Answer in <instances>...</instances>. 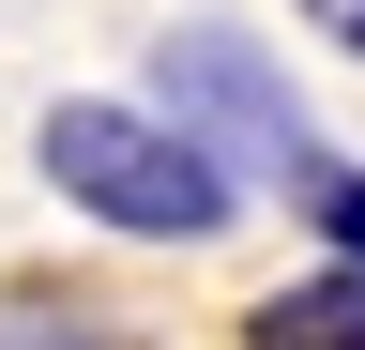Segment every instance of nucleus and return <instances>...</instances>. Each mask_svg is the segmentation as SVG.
Instances as JSON below:
<instances>
[{
  "mask_svg": "<svg viewBox=\"0 0 365 350\" xmlns=\"http://www.w3.org/2000/svg\"><path fill=\"white\" fill-rule=\"evenodd\" d=\"M289 198H304V229L335 244V274H365V168H335V153H319V168H304Z\"/></svg>",
  "mask_w": 365,
  "mask_h": 350,
  "instance_id": "39448f33",
  "label": "nucleus"
},
{
  "mask_svg": "<svg viewBox=\"0 0 365 350\" xmlns=\"http://www.w3.org/2000/svg\"><path fill=\"white\" fill-rule=\"evenodd\" d=\"M244 350H365V274H289L274 304H244Z\"/></svg>",
  "mask_w": 365,
  "mask_h": 350,
  "instance_id": "7ed1b4c3",
  "label": "nucleus"
},
{
  "mask_svg": "<svg viewBox=\"0 0 365 350\" xmlns=\"http://www.w3.org/2000/svg\"><path fill=\"white\" fill-rule=\"evenodd\" d=\"M31 153H46V183H61L91 229H122V244H213L228 213V168L182 138V122H153V107H107V92H76V107H46L31 122Z\"/></svg>",
  "mask_w": 365,
  "mask_h": 350,
  "instance_id": "f257e3e1",
  "label": "nucleus"
},
{
  "mask_svg": "<svg viewBox=\"0 0 365 350\" xmlns=\"http://www.w3.org/2000/svg\"><path fill=\"white\" fill-rule=\"evenodd\" d=\"M168 122L228 168V183H244V168L304 183V168H319V153H304V107L274 92V61L244 46V31H182V46H168Z\"/></svg>",
  "mask_w": 365,
  "mask_h": 350,
  "instance_id": "f03ea898",
  "label": "nucleus"
},
{
  "mask_svg": "<svg viewBox=\"0 0 365 350\" xmlns=\"http://www.w3.org/2000/svg\"><path fill=\"white\" fill-rule=\"evenodd\" d=\"M0 350H153L122 320V304H76V289H31V304H0Z\"/></svg>",
  "mask_w": 365,
  "mask_h": 350,
  "instance_id": "20e7f679",
  "label": "nucleus"
},
{
  "mask_svg": "<svg viewBox=\"0 0 365 350\" xmlns=\"http://www.w3.org/2000/svg\"><path fill=\"white\" fill-rule=\"evenodd\" d=\"M304 31H335V46H365V0H304Z\"/></svg>",
  "mask_w": 365,
  "mask_h": 350,
  "instance_id": "423d86ee",
  "label": "nucleus"
}]
</instances>
